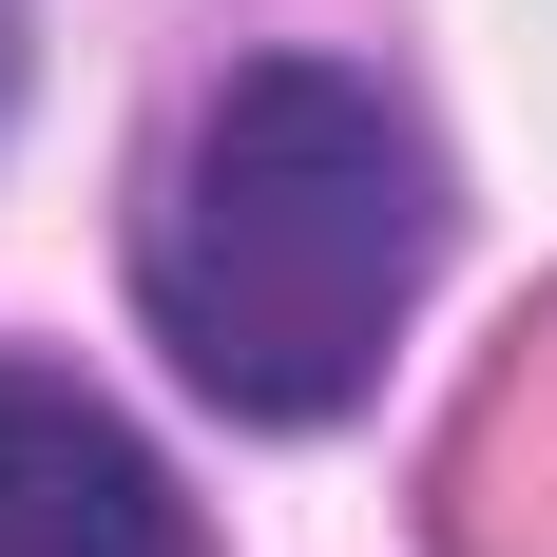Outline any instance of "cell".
Masks as SVG:
<instances>
[{
    "instance_id": "3",
    "label": "cell",
    "mask_w": 557,
    "mask_h": 557,
    "mask_svg": "<svg viewBox=\"0 0 557 557\" xmlns=\"http://www.w3.org/2000/svg\"><path fill=\"white\" fill-rule=\"evenodd\" d=\"M443 557H557V308L481 366L443 443Z\"/></svg>"
},
{
    "instance_id": "4",
    "label": "cell",
    "mask_w": 557,
    "mask_h": 557,
    "mask_svg": "<svg viewBox=\"0 0 557 557\" xmlns=\"http://www.w3.org/2000/svg\"><path fill=\"white\" fill-rule=\"evenodd\" d=\"M0 115H20V0H0Z\"/></svg>"
},
{
    "instance_id": "2",
    "label": "cell",
    "mask_w": 557,
    "mask_h": 557,
    "mask_svg": "<svg viewBox=\"0 0 557 557\" xmlns=\"http://www.w3.org/2000/svg\"><path fill=\"white\" fill-rule=\"evenodd\" d=\"M0 557H193V500L97 385L0 366Z\"/></svg>"
},
{
    "instance_id": "1",
    "label": "cell",
    "mask_w": 557,
    "mask_h": 557,
    "mask_svg": "<svg viewBox=\"0 0 557 557\" xmlns=\"http://www.w3.org/2000/svg\"><path fill=\"white\" fill-rule=\"evenodd\" d=\"M443 270V154L366 58H231L135 231V308L231 423H346Z\"/></svg>"
}]
</instances>
